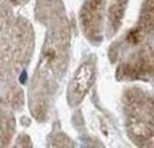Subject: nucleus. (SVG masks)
<instances>
[{
    "label": "nucleus",
    "mask_w": 154,
    "mask_h": 148,
    "mask_svg": "<svg viewBox=\"0 0 154 148\" xmlns=\"http://www.w3.org/2000/svg\"><path fill=\"white\" fill-rule=\"evenodd\" d=\"M91 77H92V67L90 64H86L82 70L79 71V73L76 75L74 83H72V89L75 90L76 94H85L86 90L90 87Z\"/></svg>",
    "instance_id": "1"
}]
</instances>
